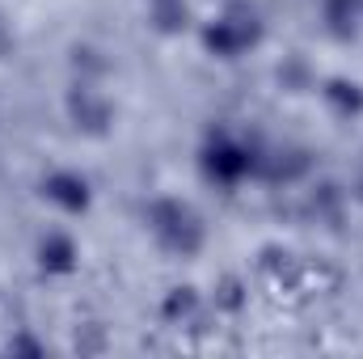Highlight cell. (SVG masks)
<instances>
[{
	"instance_id": "1",
	"label": "cell",
	"mask_w": 363,
	"mask_h": 359,
	"mask_svg": "<svg viewBox=\"0 0 363 359\" xmlns=\"http://www.w3.org/2000/svg\"><path fill=\"white\" fill-rule=\"evenodd\" d=\"M262 148L254 136H241L233 127H211L199 144V174L207 186H220V190H237L250 178H258L262 170Z\"/></svg>"
},
{
	"instance_id": "2",
	"label": "cell",
	"mask_w": 363,
	"mask_h": 359,
	"mask_svg": "<svg viewBox=\"0 0 363 359\" xmlns=\"http://www.w3.org/2000/svg\"><path fill=\"white\" fill-rule=\"evenodd\" d=\"M144 228H148V237L157 241V250L169 254V258H199L203 245H207V224H203V216H199L186 199H178V194H157V199H148V207H144Z\"/></svg>"
},
{
	"instance_id": "3",
	"label": "cell",
	"mask_w": 363,
	"mask_h": 359,
	"mask_svg": "<svg viewBox=\"0 0 363 359\" xmlns=\"http://www.w3.org/2000/svg\"><path fill=\"white\" fill-rule=\"evenodd\" d=\"M199 38H203V51L216 55V60H241V55H250V51L262 47L267 21H262L258 4H250V0H228L211 21H203Z\"/></svg>"
},
{
	"instance_id": "4",
	"label": "cell",
	"mask_w": 363,
	"mask_h": 359,
	"mask_svg": "<svg viewBox=\"0 0 363 359\" xmlns=\"http://www.w3.org/2000/svg\"><path fill=\"white\" fill-rule=\"evenodd\" d=\"M38 194L60 211V216H85L93 207V182L81 170H51L38 182Z\"/></svg>"
},
{
	"instance_id": "5",
	"label": "cell",
	"mask_w": 363,
	"mask_h": 359,
	"mask_svg": "<svg viewBox=\"0 0 363 359\" xmlns=\"http://www.w3.org/2000/svg\"><path fill=\"white\" fill-rule=\"evenodd\" d=\"M68 118L85 136H106L110 131V118H114V106H110V97L97 89L93 81H77L68 89Z\"/></svg>"
},
{
	"instance_id": "6",
	"label": "cell",
	"mask_w": 363,
	"mask_h": 359,
	"mask_svg": "<svg viewBox=\"0 0 363 359\" xmlns=\"http://www.w3.org/2000/svg\"><path fill=\"white\" fill-rule=\"evenodd\" d=\"M34 267H38V275H47V279H68L72 270L81 267V245L72 241V233L51 228L34 245Z\"/></svg>"
},
{
	"instance_id": "7",
	"label": "cell",
	"mask_w": 363,
	"mask_h": 359,
	"mask_svg": "<svg viewBox=\"0 0 363 359\" xmlns=\"http://www.w3.org/2000/svg\"><path fill=\"white\" fill-rule=\"evenodd\" d=\"M313 161L304 148L296 144H283V148H262V170H258V182H271V186H291V182L308 178Z\"/></svg>"
},
{
	"instance_id": "8",
	"label": "cell",
	"mask_w": 363,
	"mask_h": 359,
	"mask_svg": "<svg viewBox=\"0 0 363 359\" xmlns=\"http://www.w3.org/2000/svg\"><path fill=\"white\" fill-rule=\"evenodd\" d=\"M203 313H207V300H203V292H199L194 283H178V287H169L165 300H161V321L174 326V330H190Z\"/></svg>"
},
{
	"instance_id": "9",
	"label": "cell",
	"mask_w": 363,
	"mask_h": 359,
	"mask_svg": "<svg viewBox=\"0 0 363 359\" xmlns=\"http://www.w3.org/2000/svg\"><path fill=\"white\" fill-rule=\"evenodd\" d=\"M321 26L330 38L351 43L363 26V0H321Z\"/></svg>"
},
{
	"instance_id": "10",
	"label": "cell",
	"mask_w": 363,
	"mask_h": 359,
	"mask_svg": "<svg viewBox=\"0 0 363 359\" xmlns=\"http://www.w3.org/2000/svg\"><path fill=\"white\" fill-rule=\"evenodd\" d=\"M321 101L330 106L334 118L351 123V118H359L363 114V85L359 81H351V77H330V81L321 85Z\"/></svg>"
},
{
	"instance_id": "11",
	"label": "cell",
	"mask_w": 363,
	"mask_h": 359,
	"mask_svg": "<svg viewBox=\"0 0 363 359\" xmlns=\"http://www.w3.org/2000/svg\"><path fill=\"white\" fill-rule=\"evenodd\" d=\"M245 304H250V287H245V279H241V275H224V279L216 283L211 309H216V313H224V317H241V313H245Z\"/></svg>"
},
{
	"instance_id": "12",
	"label": "cell",
	"mask_w": 363,
	"mask_h": 359,
	"mask_svg": "<svg viewBox=\"0 0 363 359\" xmlns=\"http://www.w3.org/2000/svg\"><path fill=\"white\" fill-rule=\"evenodd\" d=\"M148 21L161 34H182L190 26V4L186 0H148Z\"/></svg>"
},
{
	"instance_id": "13",
	"label": "cell",
	"mask_w": 363,
	"mask_h": 359,
	"mask_svg": "<svg viewBox=\"0 0 363 359\" xmlns=\"http://www.w3.org/2000/svg\"><path fill=\"white\" fill-rule=\"evenodd\" d=\"M4 351H13V355H43V343H34L30 334H17V338L4 343Z\"/></svg>"
},
{
	"instance_id": "14",
	"label": "cell",
	"mask_w": 363,
	"mask_h": 359,
	"mask_svg": "<svg viewBox=\"0 0 363 359\" xmlns=\"http://www.w3.org/2000/svg\"><path fill=\"white\" fill-rule=\"evenodd\" d=\"M355 199L363 203V165H359V178H355Z\"/></svg>"
}]
</instances>
